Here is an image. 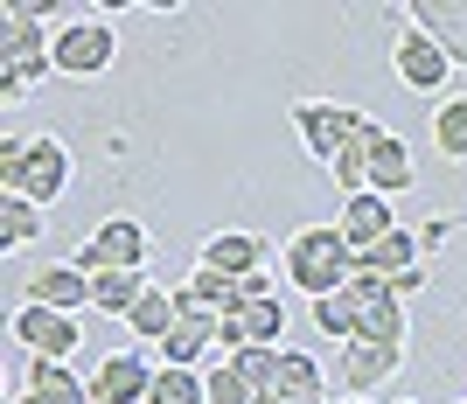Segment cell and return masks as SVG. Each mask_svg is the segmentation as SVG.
<instances>
[{
    "label": "cell",
    "mask_w": 467,
    "mask_h": 404,
    "mask_svg": "<svg viewBox=\"0 0 467 404\" xmlns=\"http://www.w3.org/2000/svg\"><path fill=\"white\" fill-rule=\"evenodd\" d=\"M42 7L49 0H7L0 7V28H7V42H0V98L7 105H21V91H36L49 70H57V57H49V42H42Z\"/></svg>",
    "instance_id": "cell-1"
},
{
    "label": "cell",
    "mask_w": 467,
    "mask_h": 404,
    "mask_svg": "<svg viewBox=\"0 0 467 404\" xmlns=\"http://www.w3.org/2000/svg\"><path fill=\"white\" fill-rule=\"evenodd\" d=\"M349 272H356V251H349L342 231H300L286 244V279L307 293V300L342 293V286H349Z\"/></svg>",
    "instance_id": "cell-2"
},
{
    "label": "cell",
    "mask_w": 467,
    "mask_h": 404,
    "mask_svg": "<svg viewBox=\"0 0 467 404\" xmlns=\"http://www.w3.org/2000/svg\"><path fill=\"white\" fill-rule=\"evenodd\" d=\"M363 126H370V112H356V105H335V98H300V105H293V133L307 140V154L321 161V168H335V161L349 154Z\"/></svg>",
    "instance_id": "cell-3"
},
{
    "label": "cell",
    "mask_w": 467,
    "mask_h": 404,
    "mask_svg": "<svg viewBox=\"0 0 467 404\" xmlns=\"http://www.w3.org/2000/svg\"><path fill=\"white\" fill-rule=\"evenodd\" d=\"M147 258H154L147 223H140V216H105V223H98V237H91V244H78V258H70V265L98 279V272H140Z\"/></svg>",
    "instance_id": "cell-4"
},
{
    "label": "cell",
    "mask_w": 467,
    "mask_h": 404,
    "mask_svg": "<svg viewBox=\"0 0 467 404\" xmlns=\"http://www.w3.org/2000/svg\"><path fill=\"white\" fill-rule=\"evenodd\" d=\"M49 57H57V78H105L112 70V57H119V42H112V28L98 15H78L70 28H63L57 42H49Z\"/></svg>",
    "instance_id": "cell-5"
},
{
    "label": "cell",
    "mask_w": 467,
    "mask_h": 404,
    "mask_svg": "<svg viewBox=\"0 0 467 404\" xmlns=\"http://www.w3.org/2000/svg\"><path fill=\"white\" fill-rule=\"evenodd\" d=\"M349 300H356V321H363L370 342H405V300L390 293V279H377V272L356 265L349 272Z\"/></svg>",
    "instance_id": "cell-6"
},
{
    "label": "cell",
    "mask_w": 467,
    "mask_h": 404,
    "mask_svg": "<svg viewBox=\"0 0 467 404\" xmlns=\"http://www.w3.org/2000/svg\"><path fill=\"white\" fill-rule=\"evenodd\" d=\"M15 342L28 348V356H49V363H63L70 348L84 342V327H78V314H57V307H28L15 314Z\"/></svg>",
    "instance_id": "cell-7"
},
{
    "label": "cell",
    "mask_w": 467,
    "mask_h": 404,
    "mask_svg": "<svg viewBox=\"0 0 467 404\" xmlns=\"http://www.w3.org/2000/svg\"><path fill=\"white\" fill-rule=\"evenodd\" d=\"M63 189H70V147H63L57 133H36V140H28V168H21L15 195H28L36 210H49Z\"/></svg>",
    "instance_id": "cell-8"
},
{
    "label": "cell",
    "mask_w": 467,
    "mask_h": 404,
    "mask_svg": "<svg viewBox=\"0 0 467 404\" xmlns=\"http://www.w3.org/2000/svg\"><path fill=\"white\" fill-rule=\"evenodd\" d=\"M390 63H398V78L411 84V91H440V84H447V49H440V42L426 36V28H398V42H390Z\"/></svg>",
    "instance_id": "cell-9"
},
{
    "label": "cell",
    "mask_w": 467,
    "mask_h": 404,
    "mask_svg": "<svg viewBox=\"0 0 467 404\" xmlns=\"http://www.w3.org/2000/svg\"><path fill=\"white\" fill-rule=\"evenodd\" d=\"M147 384H154L147 356H140V348H119V356H105V363H98L91 398H98V404H147Z\"/></svg>",
    "instance_id": "cell-10"
},
{
    "label": "cell",
    "mask_w": 467,
    "mask_h": 404,
    "mask_svg": "<svg viewBox=\"0 0 467 404\" xmlns=\"http://www.w3.org/2000/svg\"><path fill=\"white\" fill-rule=\"evenodd\" d=\"M405 21H411V28H426V36L447 49V63L467 70V0H411Z\"/></svg>",
    "instance_id": "cell-11"
},
{
    "label": "cell",
    "mask_w": 467,
    "mask_h": 404,
    "mask_svg": "<svg viewBox=\"0 0 467 404\" xmlns=\"http://www.w3.org/2000/svg\"><path fill=\"white\" fill-rule=\"evenodd\" d=\"M398 363H405V342H370V335L342 342V384H356V398H363L370 384H384Z\"/></svg>",
    "instance_id": "cell-12"
},
{
    "label": "cell",
    "mask_w": 467,
    "mask_h": 404,
    "mask_svg": "<svg viewBox=\"0 0 467 404\" xmlns=\"http://www.w3.org/2000/svg\"><path fill=\"white\" fill-rule=\"evenodd\" d=\"M202 265L223 272V279H252V272H265V237L258 231H216L202 244Z\"/></svg>",
    "instance_id": "cell-13"
},
{
    "label": "cell",
    "mask_w": 467,
    "mask_h": 404,
    "mask_svg": "<svg viewBox=\"0 0 467 404\" xmlns=\"http://www.w3.org/2000/svg\"><path fill=\"white\" fill-rule=\"evenodd\" d=\"M28 300H36V307H57V314H78L84 300H91V272L42 265V272H28Z\"/></svg>",
    "instance_id": "cell-14"
},
{
    "label": "cell",
    "mask_w": 467,
    "mask_h": 404,
    "mask_svg": "<svg viewBox=\"0 0 467 404\" xmlns=\"http://www.w3.org/2000/svg\"><path fill=\"white\" fill-rule=\"evenodd\" d=\"M335 231L349 237V251H370L377 237H390L398 223H390V202H384V195L363 189V195H349V202H342V223H335Z\"/></svg>",
    "instance_id": "cell-15"
},
{
    "label": "cell",
    "mask_w": 467,
    "mask_h": 404,
    "mask_svg": "<svg viewBox=\"0 0 467 404\" xmlns=\"http://www.w3.org/2000/svg\"><path fill=\"white\" fill-rule=\"evenodd\" d=\"M210 342H216V314H182V321L168 327V342H161V363L195 369L202 356H210Z\"/></svg>",
    "instance_id": "cell-16"
},
{
    "label": "cell",
    "mask_w": 467,
    "mask_h": 404,
    "mask_svg": "<svg viewBox=\"0 0 467 404\" xmlns=\"http://www.w3.org/2000/svg\"><path fill=\"white\" fill-rule=\"evenodd\" d=\"M405 189H419V168H411V154H405V140H377V154H370V195H405Z\"/></svg>",
    "instance_id": "cell-17"
},
{
    "label": "cell",
    "mask_w": 467,
    "mask_h": 404,
    "mask_svg": "<svg viewBox=\"0 0 467 404\" xmlns=\"http://www.w3.org/2000/svg\"><path fill=\"white\" fill-rule=\"evenodd\" d=\"M182 321V307H175V293H161V286H147L133 300V314H126V327H133L140 342H168V327Z\"/></svg>",
    "instance_id": "cell-18"
},
{
    "label": "cell",
    "mask_w": 467,
    "mask_h": 404,
    "mask_svg": "<svg viewBox=\"0 0 467 404\" xmlns=\"http://www.w3.org/2000/svg\"><path fill=\"white\" fill-rule=\"evenodd\" d=\"M356 265L377 272V279H398V272L419 265V237H411V231H390V237H377L370 251H356Z\"/></svg>",
    "instance_id": "cell-19"
},
{
    "label": "cell",
    "mask_w": 467,
    "mask_h": 404,
    "mask_svg": "<svg viewBox=\"0 0 467 404\" xmlns=\"http://www.w3.org/2000/svg\"><path fill=\"white\" fill-rule=\"evenodd\" d=\"M258 398H273V404H293V398H321V363L314 356H279V377Z\"/></svg>",
    "instance_id": "cell-20"
},
{
    "label": "cell",
    "mask_w": 467,
    "mask_h": 404,
    "mask_svg": "<svg viewBox=\"0 0 467 404\" xmlns=\"http://www.w3.org/2000/svg\"><path fill=\"white\" fill-rule=\"evenodd\" d=\"M28 390H42L49 404H98L91 384H78L63 363H49V356H28Z\"/></svg>",
    "instance_id": "cell-21"
},
{
    "label": "cell",
    "mask_w": 467,
    "mask_h": 404,
    "mask_svg": "<svg viewBox=\"0 0 467 404\" xmlns=\"http://www.w3.org/2000/svg\"><path fill=\"white\" fill-rule=\"evenodd\" d=\"M140 293H147V272H98L91 279V307L98 314H133Z\"/></svg>",
    "instance_id": "cell-22"
},
{
    "label": "cell",
    "mask_w": 467,
    "mask_h": 404,
    "mask_svg": "<svg viewBox=\"0 0 467 404\" xmlns=\"http://www.w3.org/2000/svg\"><path fill=\"white\" fill-rule=\"evenodd\" d=\"M36 237H42V210L28 195H0V244L21 251V244H36Z\"/></svg>",
    "instance_id": "cell-23"
},
{
    "label": "cell",
    "mask_w": 467,
    "mask_h": 404,
    "mask_svg": "<svg viewBox=\"0 0 467 404\" xmlns=\"http://www.w3.org/2000/svg\"><path fill=\"white\" fill-rule=\"evenodd\" d=\"M314 327H321L328 342H356V335H363V321H356V300H349V286H342V293H328V300H314Z\"/></svg>",
    "instance_id": "cell-24"
},
{
    "label": "cell",
    "mask_w": 467,
    "mask_h": 404,
    "mask_svg": "<svg viewBox=\"0 0 467 404\" xmlns=\"http://www.w3.org/2000/svg\"><path fill=\"white\" fill-rule=\"evenodd\" d=\"M432 147L447 161H467V98H447V105L432 112Z\"/></svg>",
    "instance_id": "cell-25"
},
{
    "label": "cell",
    "mask_w": 467,
    "mask_h": 404,
    "mask_svg": "<svg viewBox=\"0 0 467 404\" xmlns=\"http://www.w3.org/2000/svg\"><path fill=\"white\" fill-rule=\"evenodd\" d=\"M147 404H202V377H195V369L161 363L154 384H147Z\"/></svg>",
    "instance_id": "cell-26"
},
{
    "label": "cell",
    "mask_w": 467,
    "mask_h": 404,
    "mask_svg": "<svg viewBox=\"0 0 467 404\" xmlns=\"http://www.w3.org/2000/svg\"><path fill=\"white\" fill-rule=\"evenodd\" d=\"M252 398H258V390L244 384V377H237L231 363H223V369H210V377H202V404H252Z\"/></svg>",
    "instance_id": "cell-27"
},
{
    "label": "cell",
    "mask_w": 467,
    "mask_h": 404,
    "mask_svg": "<svg viewBox=\"0 0 467 404\" xmlns=\"http://www.w3.org/2000/svg\"><path fill=\"white\" fill-rule=\"evenodd\" d=\"M231 369H237V377H244L252 390H265V384L279 377V348H237V356H231Z\"/></svg>",
    "instance_id": "cell-28"
},
{
    "label": "cell",
    "mask_w": 467,
    "mask_h": 404,
    "mask_svg": "<svg viewBox=\"0 0 467 404\" xmlns=\"http://www.w3.org/2000/svg\"><path fill=\"white\" fill-rule=\"evenodd\" d=\"M390 293H398V300H411V293H426V265L398 272V279H390Z\"/></svg>",
    "instance_id": "cell-29"
},
{
    "label": "cell",
    "mask_w": 467,
    "mask_h": 404,
    "mask_svg": "<svg viewBox=\"0 0 467 404\" xmlns=\"http://www.w3.org/2000/svg\"><path fill=\"white\" fill-rule=\"evenodd\" d=\"M15 404H49V398H42V390H21V398Z\"/></svg>",
    "instance_id": "cell-30"
},
{
    "label": "cell",
    "mask_w": 467,
    "mask_h": 404,
    "mask_svg": "<svg viewBox=\"0 0 467 404\" xmlns=\"http://www.w3.org/2000/svg\"><path fill=\"white\" fill-rule=\"evenodd\" d=\"M349 404H370V398H349Z\"/></svg>",
    "instance_id": "cell-31"
},
{
    "label": "cell",
    "mask_w": 467,
    "mask_h": 404,
    "mask_svg": "<svg viewBox=\"0 0 467 404\" xmlns=\"http://www.w3.org/2000/svg\"><path fill=\"white\" fill-rule=\"evenodd\" d=\"M252 404H265V398H252Z\"/></svg>",
    "instance_id": "cell-32"
}]
</instances>
